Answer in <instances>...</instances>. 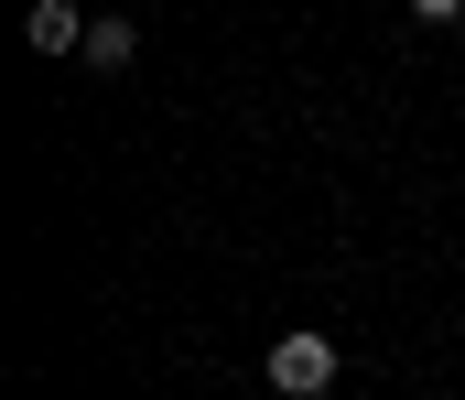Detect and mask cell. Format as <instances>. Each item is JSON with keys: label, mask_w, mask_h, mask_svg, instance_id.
I'll list each match as a JSON object with an SVG mask.
<instances>
[{"label": "cell", "mask_w": 465, "mask_h": 400, "mask_svg": "<svg viewBox=\"0 0 465 400\" xmlns=\"http://www.w3.org/2000/svg\"><path fill=\"white\" fill-rule=\"evenodd\" d=\"M271 390H292V400H314V390H336V336H282L271 346Z\"/></svg>", "instance_id": "1"}, {"label": "cell", "mask_w": 465, "mask_h": 400, "mask_svg": "<svg viewBox=\"0 0 465 400\" xmlns=\"http://www.w3.org/2000/svg\"><path fill=\"white\" fill-rule=\"evenodd\" d=\"M22 44H33V54H87V11H65V0H33Z\"/></svg>", "instance_id": "2"}, {"label": "cell", "mask_w": 465, "mask_h": 400, "mask_svg": "<svg viewBox=\"0 0 465 400\" xmlns=\"http://www.w3.org/2000/svg\"><path fill=\"white\" fill-rule=\"evenodd\" d=\"M130 54H141V22H130V11H98V22H87V65H98V76H119Z\"/></svg>", "instance_id": "3"}, {"label": "cell", "mask_w": 465, "mask_h": 400, "mask_svg": "<svg viewBox=\"0 0 465 400\" xmlns=\"http://www.w3.org/2000/svg\"><path fill=\"white\" fill-rule=\"evenodd\" d=\"M411 11H422V22H465V0H411Z\"/></svg>", "instance_id": "4"}]
</instances>
